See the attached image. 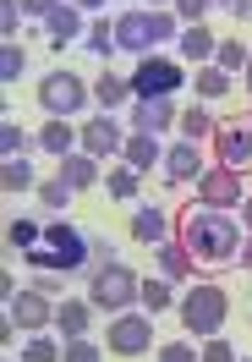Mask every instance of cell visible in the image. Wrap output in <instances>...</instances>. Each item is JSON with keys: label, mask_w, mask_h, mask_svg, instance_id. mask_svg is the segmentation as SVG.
<instances>
[{"label": "cell", "mask_w": 252, "mask_h": 362, "mask_svg": "<svg viewBox=\"0 0 252 362\" xmlns=\"http://www.w3.org/2000/svg\"><path fill=\"white\" fill-rule=\"evenodd\" d=\"M176 236H181L186 252L198 258V269H208V264H236V252L247 242V230H241V220H236L230 209H208V204H186L181 220H176Z\"/></svg>", "instance_id": "cell-1"}, {"label": "cell", "mask_w": 252, "mask_h": 362, "mask_svg": "<svg viewBox=\"0 0 252 362\" xmlns=\"http://www.w3.org/2000/svg\"><path fill=\"white\" fill-rule=\"evenodd\" d=\"M23 264H28V269H44V274H77V269H93L99 258H93V236L77 226V220L49 214L39 247H28Z\"/></svg>", "instance_id": "cell-2"}, {"label": "cell", "mask_w": 252, "mask_h": 362, "mask_svg": "<svg viewBox=\"0 0 252 362\" xmlns=\"http://www.w3.org/2000/svg\"><path fill=\"white\" fill-rule=\"evenodd\" d=\"M181 39V17L170 6H132L115 17V49L121 55H154L160 45Z\"/></svg>", "instance_id": "cell-3"}, {"label": "cell", "mask_w": 252, "mask_h": 362, "mask_svg": "<svg viewBox=\"0 0 252 362\" xmlns=\"http://www.w3.org/2000/svg\"><path fill=\"white\" fill-rule=\"evenodd\" d=\"M143 296V274L126 264V258H104V264H93L88 269V302L99 313H132Z\"/></svg>", "instance_id": "cell-4"}, {"label": "cell", "mask_w": 252, "mask_h": 362, "mask_svg": "<svg viewBox=\"0 0 252 362\" xmlns=\"http://www.w3.org/2000/svg\"><path fill=\"white\" fill-rule=\"evenodd\" d=\"M33 99H39V110H44V115H61V121L93 115V83H83L71 66H49V71H39Z\"/></svg>", "instance_id": "cell-5"}, {"label": "cell", "mask_w": 252, "mask_h": 362, "mask_svg": "<svg viewBox=\"0 0 252 362\" xmlns=\"http://www.w3.org/2000/svg\"><path fill=\"white\" fill-rule=\"evenodd\" d=\"M181 329L192 340H208V335H220L225 329V318H230V291L220 286V280H198V286H186L181 291Z\"/></svg>", "instance_id": "cell-6"}, {"label": "cell", "mask_w": 252, "mask_h": 362, "mask_svg": "<svg viewBox=\"0 0 252 362\" xmlns=\"http://www.w3.org/2000/svg\"><path fill=\"white\" fill-rule=\"evenodd\" d=\"M126 77H132L138 99H164V93L176 99V93H186V83H192L181 61H170V55H160V49H154V55H138V66L126 71Z\"/></svg>", "instance_id": "cell-7"}, {"label": "cell", "mask_w": 252, "mask_h": 362, "mask_svg": "<svg viewBox=\"0 0 252 362\" xmlns=\"http://www.w3.org/2000/svg\"><path fill=\"white\" fill-rule=\"evenodd\" d=\"M104 351L110 357H148L154 351V313H143V308L115 313L104 324Z\"/></svg>", "instance_id": "cell-8"}, {"label": "cell", "mask_w": 252, "mask_h": 362, "mask_svg": "<svg viewBox=\"0 0 252 362\" xmlns=\"http://www.w3.org/2000/svg\"><path fill=\"white\" fill-rule=\"evenodd\" d=\"M77 137H83L77 148H83V154H93L99 165H104V159H121V148H126V137H121V115H104V110L83 115Z\"/></svg>", "instance_id": "cell-9"}, {"label": "cell", "mask_w": 252, "mask_h": 362, "mask_svg": "<svg viewBox=\"0 0 252 362\" xmlns=\"http://www.w3.org/2000/svg\"><path fill=\"white\" fill-rule=\"evenodd\" d=\"M6 313H11V324H17L23 335H49V329H55V296L23 286V291L6 302Z\"/></svg>", "instance_id": "cell-10"}, {"label": "cell", "mask_w": 252, "mask_h": 362, "mask_svg": "<svg viewBox=\"0 0 252 362\" xmlns=\"http://www.w3.org/2000/svg\"><path fill=\"white\" fill-rule=\"evenodd\" d=\"M214 165H225L236 176H252V127L247 121H220V132H214Z\"/></svg>", "instance_id": "cell-11"}, {"label": "cell", "mask_w": 252, "mask_h": 362, "mask_svg": "<svg viewBox=\"0 0 252 362\" xmlns=\"http://www.w3.org/2000/svg\"><path fill=\"white\" fill-rule=\"evenodd\" d=\"M198 187V204H208V209H241V198H247V181L236 176V170H225V165H208L203 176L192 181Z\"/></svg>", "instance_id": "cell-12"}, {"label": "cell", "mask_w": 252, "mask_h": 362, "mask_svg": "<svg viewBox=\"0 0 252 362\" xmlns=\"http://www.w3.org/2000/svg\"><path fill=\"white\" fill-rule=\"evenodd\" d=\"M176 121H181V105L164 93V99H132L126 105V127L132 132H154V137H164V132H176Z\"/></svg>", "instance_id": "cell-13"}, {"label": "cell", "mask_w": 252, "mask_h": 362, "mask_svg": "<svg viewBox=\"0 0 252 362\" xmlns=\"http://www.w3.org/2000/svg\"><path fill=\"white\" fill-rule=\"evenodd\" d=\"M164 187H186V181H198L208 170L203 159V143H186V137H176V143H164Z\"/></svg>", "instance_id": "cell-14"}, {"label": "cell", "mask_w": 252, "mask_h": 362, "mask_svg": "<svg viewBox=\"0 0 252 362\" xmlns=\"http://www.w3.org/2000/svg\"><path fill=\"white\" fill-rule=\"evenodd\" d=\"M88 23H93L88 11H83V6H71V0H66V6H55V11H49V17H44L39 28H44L49 49H71L77 39H83V33H88Z\"/></svg>", "instance_id": "cell-15"}, {"label": "cell", "mask_w": 252, "mask_h": 362, "mask_svg": "<svg viewBox=\"0 0 252 362\" xmlns=\"http://www.w3.org/2000/svg\"><path fill=\"white\" fill-rule=\"evenodd\" d=\"M77 121H61V115H44L39 121V132H33V154H49V159H66L77 154Z\"/></svg>", "instance_id": "cell-16"}, {"label": "cell", "mask_w": 252, "mask_h": 362, "mask_svg": "<svg viewBox=\"0 0 252 362\" xmlns=\"http://www.w3.org/2000/svg\"><path fill=\"white\" fill-rule=\"evenodd\" d=\"M214 49H220V33H214V28L208 23H186L181 39H176V61H181V66H208Z\"/></svg>", "instance_id": "cell-17"}, {"label": "cell", "mask_w": 252, "mask_h": 362, "mask_svg": "<svg viewBox=\"0 0 252 362\" xmlns=\"http://www.w3.org/2000/svg\"><path fill=\"white\" fill-rule=\"evenodd\" d=\"M138 99V88H132V77H121V71H99L93 77V110H104V115H121L126 105Z\"/></svg>", "instance_id": "cell-18"}, {"label": "cell", "mask_w": 252, "mask_h": 362, "mask_svg": "<svg viewBox=\"0 0 252 362\" xmlns=\"http://www.w3.org/2000/svg\"><path fill=\"white\" fill-rule=\"evenodd\" d=\"M93 313H99V308H93L88 296H61V302H55V335H61V340H77V335H88Z\"/></svg>", "instance_id": "cell-19"}, {"label": "cell", "mask_w": 252, "mask_h": 362, "mask_svg": "<svg viewBox=\"0 0 252 362\" xmlns=\"http://www.w3.org/2000/svg\"><path fill=\"white\" fill-rule=\"evenodd\" d=\"M55 181H66L71 192L83 198V192H93V187L104 181V170H99V159H93V154H83V148H77V154H66V159H61V170H55Z\"/></svg>", "instance_id": "cell-20"}, {"label": "cell", "mask_w": 252, "mask_h": 362, "mask_svg": "<svg viewBox=\"0 0 252 362\" xmlns=\"http://www.w3.org/2000/svg\"><path fill=\"white\" fill-rule=\"evenodd\" d=\"M154 274H164V280H192V274H198V258L186 252L181 236H170V242L154 247Z\"/></svg>", "instance_id": "cell-21"}, {"label": "cell", "mask_w": 252, "mask_h": 362, "mask_svg": "<svg viewBox=\"0 0 252 362\" xmlns=\"http://www.w3.org/2000/svg\"><path fill=\"white\" fill-rule=\"evenodd\" d=\"M132 242H138V247H160V242H170V220H164L160 204H138V209H132Z\"/></svg>", "instance_id": "cell-22"}, {"label": "cell", "mask_w": 252, "mask_h": 362, "mask_svg": "<svg viewBox=\"0 0 252 362\" xmlns=\"http://www.w3.org/2000/svg\"><path fill=\"white\" fill-rule=\"evenodd\" d=\"M121 159H126L132 170H143V176H148V170H160V165H164V143H160L154 132H126Z\"/></svg>", "instance_id": "cell-23"}, {"label": "cell", "mask_w": 252, "mask_h": 362, "mask_svg": "<svg viewBox=\"0 0 252 362\" xmlns=\"http://www.w3.org/2000/svg\"><path fill=\"white\" fill-rule=\"evenodd\" d=\"M99 187H104V198H110V204H138V192H143V170H132L126 159H115L110 170H104V181H99Z\"/></svg>", "instance_id": "cell-24"}, {"label": "cell", "mask_w": 252, "mask_h": 362, "mask_svg": "<svg viewBox=\"0 0 252 362\" xmlns=\"http://www.w3.org/2000/svg\"><path fill=\"white\" fill-rule=\"evenodd\" d=\"M186 88L198 93L203 105H220L225 93H236V77H230V71H220L214 61H208V66H198V71H192V83H186Z\"/></svg>", "instance_id": "cell-25"}, {"label": "cell", "mask_w": 252, "mask_h": 362, "mask_svg": "<svg viewBox=\"0 0 252 362\" xmlns=\"http://www.w3.org/2000/svg\"><path fill=\"white\" fill-rule=\"evenodd\" d=\"M143 313H176L181 308V296H176V280H164V274H143V296H138Z\"/></svg>", "instance_id": "cell-26"}, {"label": "cell", "mask_w": 252, "mask_h": 362, "mask_svg": "<svg viewBox=\"0 0 252 362\" xmlns=\"http://www.w3.org/2000/svg\"><path fill=\"white\" fill-rule=\"evenodd\" d=\"M176 132H181L186 143H203V137L214 143V132H220V115L208 110L203 99H198V105H181V121H176Z\"/></svg>", "instance_id": "cell-27"}, {"label": "cell", "mask_w": 252, "mask_h": 362, "mask_svg": "<svg viewBox=\"0 0 252 362\" xmlns=\"http://www.w3.org/2000/svg\"><path fill=\"white\" fill-rule=\"evenodd\" d=\"M0 187H6L11 198H23V192H39V170H33V154L6 159V170H0Z\"/></svg>", "instance_id": "cell-28"}, {"label": "cell", "mask_w": 252, "mask_h": 362, "mask_svg": "<svg viewBox=\"0 0 252 362\" xmlns=\"http://www.w3.org/2000/svg\"><path fill=\"white\" fill-rule=\"evenodd\" d=\"M39 236H44V220H33V214H11L6 220V247L23 258L28 247H39Z\"/></svg>", "instance_id": "cell-29"}, {"label": "cell", "mask_w": 252, "mask_h": 362, "mask_svg": "<svg viewBox=\"0 0 252 362\" xmlns=\"http://www.w3.org/2000/svg\"><path fill=\"white\" fill-rule=\"evenodd\" d=\"M83 49L99 55V61H110V55H115V17H93L88 33H83Z\"/></svg>", "instance_id": "cell-30"}, {"label": "cell", "mask_w": 252, "mask_h": 362, "mask_svg": "<svg viewBox=\"0 0 252 362\" xmlns=\"http://www.w3.org/2000/svg\"><path fill=\"white\" fill-rule=\"evenodd\" d=\"M252 61V45H241V39H220V49H214V66L230 71V77H241Z\"/></svg>", "instance_id": "cell-31"}, {"label": "cell", "mask_w": 252, "mask_h": 362, "mask_svg": "<svg viewBox=\"0 0 252 362\" xmlns=\"http://www.w3.org/2000/svg\"><path fill=\"white\" fill-rule=\"evenodd\" d=\"M61 346H66V340L49 329V335H28V346L17 351V357L23 362H61Z\"/></svg>", "instance_id": "cell-32"}, {"label": "cell", "mask_w": 252, "mask_h": 362, "mask_svg": "<svg viewBox=\"0 0 252 362\" xmlns=\"http://www.w3.org/2000/svg\"><path fill=\"white\" fill-rule=\"evenodd\" d=\"M28 77V45H0V83H23Z\"/></svg>", "instance_id": "cell-33"}, {"label": "cell", "mask_w": 252, "mask_h": 362, "mask_svg": "<svg viewBox=\"0 0 252 362\" xmlns=\"http://www.w3.org/2000/svg\"><path fill=\"white\" fill-rule=\"evenodd\" d=\"M0 154H6V159L33 154V132H28L23 121H6V127H0Z\"/></svg>", "instance_id": "cell-34"}, {"label": "cell", "mask_w": 252, "mask_h": 362, "mask_svg": "<svg viewBox=\"0 0 252 362\" xmlns=\"http://www.w3.org/2000/svg\"><path fill=\"white\" fill-rule=\"evenodd\" d=\"M33 198H39V209H44V214H66V204L77 198V192H71L66 181H39V192H33Z\"/></svg>", "instance_id": "cell-35"}, {"label": "cell", "mask_w": 252, "mask_h": 362, "mask_svg": "<svg viewBox=\"0 0 252 362\" xmlns=\"http://www.w3.org/2000/svg\"><path fill=\"white\" fill-rule=\"evenodd\" d=\"M61 362H104V346H99V340H88V335H77V340H66V346H61Z\"/></svg>", "instance_id": "cell-36"}, {"label": "cell", "mask_w": 252, "mask_h": 362, "mask_svg": "<svg viewBox=\"0 0 252 362\" xmlns=\"http://www.w3.org/2000/svg\"><path fill=\"white\" fill-rule=\"evenodd\" d=\"M198 362H241V351H236L225 335H208L203 346H198Z\"/></svg>", "instance_id": "cell-37"}, {"label": "cell", "mask_w": 252, "mask_h": 362, "mask_svg": "<svg viewBox=\"0 0 252 362\" xmlns=\"http://www.w3.org/2000/svg\"><path fill=\"white\" fill-rule=\"evenodd\" d=\"M28 23V11H23V0H0V39L11 45L17 39V28Z\"/></svg>", "instance_id": "cell-38"}, {"label": "cell", "mask_w": 252, "mask_h": 362, "mask_svg": "<svg viewBox=\"0 0 252 362\" xmlns=\"http://www.w3.org/2000/svg\"><path fill=\"white\" fill-rule=\"evenodd\" d=\"M170 11L181 17V28H186V23H208V11H214V0H170Z\"/></svg>", "instance_id": "cell-39"}, {"label": "cell", "mask_w": 252, "mask_h": 362, "mask_svg": "<svg viewBox=\"0 0 252 362\" xmlns=\"http://www.w3.org/2000/svg\"><path fill=\"white\" fill-rule=\"evenodd\" d=\"M154 362H198V346H192V340H164Z\"/></svg>", "instance_id": "cell-40"}, {"label": "cell", "mask_w": 252, "mask_h": 362, "mask_svg": "<svg viewBox=\"0 0 252 362\" xmlns=\"http://www.w3.org/2000/svg\"><path fill=\"white\" fill-rule=\"evenodd\" d=\"M55 6H66V0H23V11H28V23H33V28L44 23V17L55 11Z\"/></svg>", "instance_id": "cell-41"}, {"label": "cell", "mask_w": 252, "mask_h": 362, "mask_svg": "<svg viewBox=\"0 0 252 362\" xmlns=\"http://www.w3.org/2000/svg\"><path fill=\"white\" fill-rule=\"evenodd\" d=\"M214 6H225L236 23H247V17H252V0H214Z\"/></svg>", "instance_id": "cell-42"}, {"label": "cell", "mask_w": 252, "mask_h": 362, "mask_svg": "<svg viewBox=\"0 0 252 362\" xmlns=\"http://www.w3.org/2000/svg\"><path fill=\"white\" fill-rule=\"evenodd\" d=\"M33 291H44V296L61 302V274H39V280H33Z\"/></svg>", "instance_id": "cell-43"}, {"label": "cell", "mask_w": 252, "mask_h": 362, "mask_svg": "<svg viewBox=\"0 0 252 362\" xmlns=\"http://www.w3.org/2000/svg\"><path fill=\"white\" fill-rule=\"evenodd\" d=\"M17 291H23V286H17V274H11V269H0V302H11Z\"/></svg>", "instance_id": "cell-44"}, {"label": "cell", "mask_w": 252, "mask_h": 362, "mask_svg": "<svg viewBox=\"0 0 252 362\" xmlns=\"http://www.w3.org/2000/svg\"><path fill=\"white\" fill-rule=\"evenodd\" d=\"M236 220H241V230H247V236H252V192H247V198H241V209H236Z\"/></svg>", "instance_id": "cell-45"}, {"label": "cell", "mask_w": 252, "mask_h": 362, "mask_svg": "<svg viewBox=\"0 0 252 362\" xmlns=\"http://www.w3.org/2000/svg\"><path fill=\"white\" fill-rule=\"evenodd\" d=\"M236 269H247V274H252V236L241 242V252H236Z\"/></svg>", "instance_id": "cell-46"}, {"label": "cell", "mask_w": 252, "mask_h": 362, "mask_svg": "<svg viewBox=\"0 0 252 362\" xmlns=\"http://www.w3.org/2000/svg\"><path fill=\"white\" fill-rule=\"evenodd\" d=\"M71 6H83L88 17H104V6H110V0H71Z\"/></svg>", "instance_id": "cell-47"}, {"label": "cell", "mask_w": 252, "mask_h": 362, "mask_svg": "<svg viewBox=\"0 0 252 362\" xmlns=\"http://www.w3.org/2000/svg\"><path fill=\"white\" fill-rule=\"evenodd\" d=\"M241 88H247V93H252V61H247V71H241Z\"/></svg>", "instance_id": "cell-48"}, {"label": "cell", "mask_w": 252, "mask_h": 362, "mask_svg": "<svg viewBox=\"0 0 252 362\" xmlns=\"http://www.w3.org/2000/svg\"><path fill=\"white\" fill-rule=\"evenodd\" d=\"M143 6H170V0H143Z\"/></svg>", "instance_id": "cell-49"}, {"label": "cell", "mask_w": 252, "mask_h": 362, "mask_svg": "<svg viewBox=\"0 0 252 362\" xmlns=\"http://www.w3.org/2000/svg\"><path fill=\"white\" fill-rule=\"evenodd\" d=\"M6 362H23V357H6Z\"/></svg>", "instance_id": "cell-50"}, {"label": "cell", "mask_w": 252, "mask_h": 362, "mask_svg": "<svg viewBox=\"0 0 252 362\" xmlns=\"http://www.w3.org/2000/svg\"><path fill=\"white\" fill-rule=\"evenodd\" d=\"M247 127H252V110H247Z\"/></svg>", "instance_id": "cell-51"}, {"label": "cell", "mask_w": 252, "mask_h": 362, "mask_svg": "<svg viewBox=\"0 0 252 362\" xmlns=\"http://www.w3.org/2000/svg\"><path fill=\"white\" fill-rule=\"evenodd\" d=\"M241 362H252V357H241Z\"/></svg>", "instance_id": "cell-52"}]
</instances>
